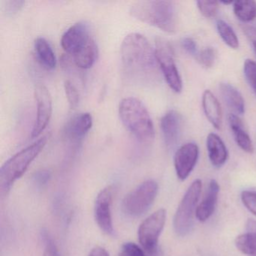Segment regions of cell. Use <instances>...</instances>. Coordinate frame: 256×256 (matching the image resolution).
Segmentation results:
<instances>
[{
  "instance_id": "1",
  "label": "cell",
  "mask_w": 256,
  "mask_h": 256,
  "mask_svg": "<svg viewBox=\"0 0 256 256\" xmlns=\"http://www.w3.org/2000/svg\"><path fill=\"white\" fill-rule=\"evenodd\" d=\"M121 59L124 66L140 76H154L158 65L155 49L140 34L127 35L121 44Z\"/></svg>"
},
{
  "instance_id": "2",
  "label": "cell",
  "mask_w": 256,
  "mask_h": 256,
  "mask_svg": "<svg viewBox=\"0 0 256 256\" xmlns=\"http://www.w3.org/2000/svg\"><path fill=\"white\" fill-rule=\"evenodd\" d=\"M61 46L82 70L90 68L98 58V47L85 22H78L68 28L61 38Z\"/></svg>"
},
{
  "instance_id": "3",
  "label": "cell",
  "mask_w": 256,
  "mask_h": 256,
  "mask_svg": "<svg viewBox=\"0 0 256 256\" xmlns=\"http://www.w3.org/2000/svg\"><path fill=\"white\" fill-rule=\"evenodd\" d=\"M130 13L137 20L164 32L173 34L176 31V7L172 1H138L130 6Z\"/></svg>"
},
{
  "instance_id": "4",
  "label": "cell",
  "mask_w": 256,
  "mask_h": 256,
  "mask_svg": "<svg viewBox=\"0 0 256 256\" xmlns=\"http://www.w3.org/2000/svg\"><path fill=\"white\" fill-rule=\"evenodd\" d=\"M119 114L124 126L143 144H152L155 138L154 122L143 103L134 97L120 103Z\"/></svg>"
},
{
  "instance_id": "5",
  "label": "cell",
  "mask_w": 256,
  "mask_h": 256,
  "mask_svg": "<svg viewBox=\"0 0 256 256\" xmlns=\"http://www.w3.org/2000/svg\"><path fill=\"white\" fill-rule=\"evenodd\" d=\"M47 136L17 152L7 160L0 169V188L2 194H7L14 182L20 179L31 163L40 155L47 144Z\"/></svg>"
},
{
  "instance_id": "6",
  "label": "cell",
  "mask_w": 256,
  "mask_h": 256,
  "mask_svg": "<svg viewBox=\"0 0 256 256\" xmlns=\"http://www.w3.org/2000/svg\"><path fill=\"white\" fill-rule=\"evenodd\" d=\"M202 188V182L200 180L193 181L178 206L174 218V228L179 236H186L192 228L194 216L197 209L196 205Z\"/></svg>"
},
{
  "instance_id": "7",
  "label": "cell",
  "mask_w": 256,
  "mask_h": 256,
  "mask_svg": "<svg viewBox=\"0 0 256 256\" xmlns=\"http://www.w3.org/2000/svg\"><path fill=\"white\" fill-rule=\"evenodd\" d=\"M158 190V184L154 180H150L142 182L126 196L122 200V210L130 216L137 217L143 215L152 206Z\"/></svg>"
},
{
  "instance_id": "8",
  "label": "cell",
  "mask_w": 256,
  "mask_h": 256,
  "mask_svg": "<svg viewBox=\"0 0 256 256\" xmlns=\"http://www.w3.org/2000/svg\"><path fill=\"white\" fill-rule=\"evenodd\" d=\"M156 58L158 66L170 89L176 94L182 90V82L175 62L174 53L172 44L162 38L156 40Z\"/></svg>"
},
{
  "instance_id": "9",
  "label": "cell",
  "mask_w": 256,
  "mask_h": 256,
  "mask_svg": "<svg viewBox=\"0 0 256 256\" xmlns=\"http://www.w3.org/2000/svg\"><path fill=\"white\" fill-rule=\"evenodd\" d=\"M166 222V210L160 209L151 214L138 228L139 242L142 248L150 254H154L158 250V238Z\"/></svg>"
},
{
  "instance_id": "10",
  "label": "cell",
  "mask_w": 256,
  "mask_h": 256,
  "mask_svg": "<svg viewBox=\"0 0 256 256\" xmlns=\"http://www.w3.org/2000/svg\"><path fill=\"white\" fill-rule=\"evenodd\" d=\"M34 94L37 104V114L32 132V138L38 137L46 130L52 118L53 109L50 91L43 84H36Z\"/></svg>"
},
{
  "instance_id": "11",
  "label": "cell",
  "mask_w": 256,
  "mask_h": 256,
  "mask_svg": "<svg viewBox=\"0 0 256 256\" xmlns=\"http://www.w3.org/2000/svg\"><path fill=\"white\" fill-rule=\"evenodd\" d=\"M113 197V187L108 186L98 193L95 203L96 221L100 229L108 235H113L114 233L112 216Z\"/></svg>"
},
{
  "instance_id": "12",
  "label": "cell",
  "mask_w": 256,
  "mask_h": 256,
  "mask_svg": "<svg viewBox=\"0 0 256 256\" xmlns=\"http://www.w3.org/2000/svg\"><path fill=\"white\" fill-rule=\"evenodd\" d=\"M199 156L198 146L190 142L181 146L175 152L174 163L176 176L180 180H185L197 164Z\"/></svg>"
},
{
  "instance_id": "13",
  "label": "cell",
  "mask_w": 256,
  "mask_h": 256,
  "mask_svg": "<svg viewBox=\"0 0 256 256\" xmlns=\"http://www.w3.org/2000/svg\"><path fill=\"white\" fill-rule=\"evenodd\" d=\"M162 133L166 146L174 148L179 142L182 132V116L179 112L170 110L166 112L160 122Z\"/></svg>"
},
{
  "instance_id": "14",
  "label": "cell",
  "mask_w": 256,
  "mask_h": 256,
  "mask_svg": "<svg viewBox=\"0 0 256 256\" xmlns=\"http://www.w3.org/2000/svg\"><path fill=\"white\" fill-rule=\"evenodd\" d=\"M92 126V118L90 114H78L67 122L64 128L66 138L70 142H80L90 130Z\"/></svg>"
},
{
  "instance_id": "15",
  "label": "cell",
  "mask_w": 256,
  "mask_h": 256,
  "mask_svg": "<svg viewBox=\"0 0 256 256\" xmlns=\"http://www.w3.org/2000/svg\"><path fill=\"white\" fill-rule=\"evenodd\" d=\"M220 186L215 180L210 182L209 186L202 203L197 206L196 216L200 222H205L215 211L218 200Z\"/></svg>"
},
{
  "instance_id": "16",
  "label": "cell",
  "mask_w": 256,
  "mask_h": 256,
  "mask_svg": "<svg viewBox=\"0 0 256 256\" xmlns=\"http://www.w3.org/2000/svg\"><path fill=\"white\" fill-rule=\"evenodd\" d=\"M206 149L211 164L216 168L224 166L228 157V152L224 142L215 133H210L206 138Z\"/></svg>"
},
{
  "instance_id": "17",
  "label": "cell",
  "mask_w": 256,
  "mask_h": 256,
  "mask_svg": "<svg viewBox=\"0 0 256 256\" xmlns=\"http://www.w3.org/2000/svg\"><path fill=\"white\" fill-rule=\"evenodd\" d=\"M202 106L205 116L216 130H220L222 124V112L216 97L209 90L202 96Z\"/></svg>"
},
{
  "instance_id": "18",
  "label": "cell",
  "mask_w": 256,
  "mask_h": 256,
  "mask_svg": "<svg viewBox=\"0 0 256 256\" xmlns=\"http://www.w3.org/2000/svg\"><path fill=\"white\" fill-rule=\"evenodd\" d=\"M228 124L236 144L244 152L252 154L254 151L252 142L239 116L235 114L229 115Z\"/></svg>"
},
{
  "instance_id": "19",
  "label": "cell",
  "mask_w": 256,
  "mask_h": 256,
  "mask_svg": "<svg viewBox=\"0 0 256 256\" xmlns=\"http://www.w3.org/2000/svg\"><path fill=\"white\" fill-rule=\"evenodd\" d=\"M246 233L242 234L236 236L235 245L236 248L248 256H254L256 254V221L250 218L246 224Z\"/></svg>"
},
{
  "instance_id": "20",
  "label": "cell",
  "mask_w": 256,
  "mask_h": 256,
  "mask_svg": "<svg viewBox=\"0 0 256 256\" xmlns=\"http://www.w3.org/2000/svg\"><path fill=\"white\" fill-rule=\"evenodd\" d=\"M220 90L222 97L229 108L236 114L245 113V102L240 92L235 86L230 84L221 83Z\"/></svg>"
},
{
  "instance_id": "21",
  "label": "cell",
  "mask_w": 256,
  "mask_h": 256,
  "mask_svg": "<svg viewBox=\"0 0 256 256\" xmlns=\"http://www.w3.org/2000/svg\"><path fill=\"white\" fill-rule=\"evenodd\" d=\"M34 48L37 60L42 66L47 70H54L56 66V58L48 42L40 37L36 40Z\"/></svg>"
},
{
  "instance_id": "22",
  "label": "cell",
  "mask_w": 256,
  "mask_h": 256,
  "mask_svg": "<svg viewBox=\"0 0 256 256\" xmlns=\"http://www.w3.org/2000/svg\"><path fill=\"white\" fill-rule=\"evenodd\" d=\"M233 10L235 16L244 23L252 22L256 18V1L234 2Z\"/></svg>"
},
{
  "instance_id": "23",
  "label": "cell",
  "mask_w": 256,
  "mask_h": 256,
  "mask_svg": "<svg viewBox=\"0 0 256 256\" xmlns=\"http://www.w3.org/2000/svg\"><path fill=\"white\" fill-rule=\"evenodd\" d=\"M216 29L218 35L222 41L232 49H238L240 42L238 36L234 31L233 28L222 20L216 22Z\"/></svg>"
},
{
  "instance_id": "24",
  "label": "cell",
  "mask_w": 256,
  "mask_h": 256,
  "mask_svg": "<svg viewBox=\"0 0 256 256\" xmlns=\"http://www.w3.org/2000/svg\"><path fill=\"white\" fill-rule=\"evenodd\" d=\"M199 64L206 68H212L216 60V52L214 48L208 47L199 52L196 58Z\"/></svg>"
},
{
  "instance_id": "25",
  "label": "cell",
  "mask_w": 256,
  "mask_h": 256,
  "mask_svg": "<svg viewBox=\"0 0 256 256\" xmlns=\"http://www.w3.org/2000/svg\"><path fill=\"white\" fill-rule=\"evenodd\" d=\"M197 6L200 14L206 18H212L218 13V4L217 1H197Z\"/></svg>"
},
{
  "instance_id": "26",
  "label": "cell",
  "mask_w": 256,
  "mask_h": 256,
  "mask_svg": "<svg viewBox=\"0 0 256 256\" xmlns=\"http://www.w3.org/2000/svg\"><path fill=\"white\" fill-rule=\"evenodd\" d=\"M244 72L248 85L256 95V62L252 60H246L244 62Z\"/></svg>"
},
{
  "instance_id": "27",
  "label": "cell",
  "mask_w": 256,
  "mask_h": 256,
  "mask_svg": "<svg viewBox=\"0 0 256 256\" xmlns=\"http://www.w3.org/2000/svg\"><path fill=\"white\" fill-rule=\"evenodd\" d=\"M64 88H65L66 95L70 108H76L80 102V96L77 88L70 80H66L65 82Z\"/></svg>"
},
{
  "instance_id": "28",
  "label": "cell",
  "mask_w": 256,
  "mask_h": 256,
  "mask_svg": "<svg viewBox=\"0 0 256 256\" xmlns=\"http://www.w3.org/2000/svg\"><path fill=\"white\" fill-rule=\"evenodd\" d=\"M41 238L44 246V256H61L56 244L47 230L42 232Z\"/></svg>"
},
{
  "instance_id": "29",
  "label": "cell",
  "mask_w": 256,
  "mask_h": 256,
  "mask_svg": "<svg viewBox=\"0 0 256 256\" xmlns=\"http://www.w3.org/2000/svg\"><path fill=\"white\" fill-rule=\"evenodd\" d=\"M241 200L244 206L256 216V191L246 190L241 194Z\"/></svg>"
},
{
  "instance_id": "30",
  "label": "cell",
  "mask_w": 256,
  "mask_h": 256,
  "mask_svg": "<svg viewBox=\"0 0 256 256\" xmlns=\"http://www.w3.org/2000/svg\"><path fill=\"white\" fill-rule=\"evenodd\" d=\"M119 256H146L143 248L134 242H126L121 247Z\"/></svg>"
},
{
  "instance_id": "31",
  "label": "cell",
  "mask_w": 256,
  "mask_h": 256,
  "mask_svg": "<svg viewBox=\"0 0 256 256\" xmlns=\"http://www.w3.org/2000/svg\"><path fill=\"white\" fill-rule=\"evenodd\" d=\"M50 180V173L47 170H40L36 172L32 176V180L38 188L46 186Z\"/></svg>"
},
{
  "instance_id": "32",
  "label": "cell",
  "mask_w": 256,
  "mask_h": 256,
  "mask_svg": "<svg viewBox=\"0 0 256 256\" xmlns=\"http://www.w3.org/2000/svg\"><path fill=\"white\" fill-rule=\"evenodd\" d=\"M24 4V1H18V0L6 1L4 2V10L6 14L8 16H14L23 8Z\"/></svg>"
},
{
  "instance_id": "33",
  "label": "cell",
  "mask_w": 256,
  "mask_h": 256,
  "mask_svg": "<svg viewBox=\"0 0 256 256\" xmlns=\"http://www.w3.org/2000/svg\"><path fill=\"white\" fill-rule=\"evenodd\" d=\"M181 44H182V47L184 48V50L187 53L190 54L191 56H194L196 58H197L200 52L198 49L197 43L194 40L187 37V38H184L182 40Z\"/></svg>"
},
{
  "instance_id": "34",
  "label": "cell",
  "mask_w": 256,
  "mask_h": 256,
  "mask_svg": "<svg viewBox=\"0 0 256 256\" xmlns=\"http://www.w3.org/2000/svg\"><path fill=\"white\" fill-rule=\"evenodd\" d=\"M89 256H109V254L106 248L101 246H96L91 250Z\"/></svg>"
},
{
  "instance_id": "35",
  "label": "cell",
  "mask_w": 256,
  "mask_h": 256,
  "mask_svg": "<svg viewBox=\"0 0 256 256\" xmlns=\"http://www.w3.org/2000/svg\"><path fill=\"white\" fill-rule=\"evenodd\" d=\"M252 48L253 50H254V54H256V38H254V40H253Z\"/></svg>"
},
{
  "instance_id": "36",
  "label": "cell",
  "mask_w": 256,
  "mask_h": 256,
  "mask_svg": "<svg viewBox=\"0 0 256 256\" xmlns=\"http://www.w3.org/2000/svg\"><path fill=\"white\" fill-rule=\"evenodd\" d=\"M221 4H222L223 5H232V4H234V2H232V1H229V2H224V1H222V2H221Z\"/></svg>"
},
{
  "instance_id": "37",
  "label": "cell",
  "mask_w": 256,
  "mask_h": 256,
  "mask_svg": "<svg viewBox=\"0 0 256 256\" xmlns=\"http://www.w3.org/2000/svg\"></svg>"
}]
</instances>
